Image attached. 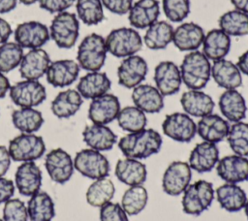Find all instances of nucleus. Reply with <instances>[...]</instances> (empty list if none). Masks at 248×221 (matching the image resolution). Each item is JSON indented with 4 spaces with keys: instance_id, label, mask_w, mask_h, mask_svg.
<instances>
[{
    "instance_id": "nucleus-1",
    "label": "nucleus",
    "mask_w": 248,
    "mask_h": 221,
    "mask_svg": "<svg viewBox=\"0 0 248 221\" xmlns=\"http://www.w3.org/2000/svg\"><path fill=\"white\" fill-rule=\"evenodd\" d=\"M163 140L154 129H142L123 136L118 142V147L127 158L146 159L160 151Z\"/></svg>"
},
{
    "instance_id": "nucleus-2",
    "label": "nucleus",
    "mask_w": 248,
    "mask_h": 221,
    "mask_svg": "<svg viewBox=\"0 0 248 221\" xmlns=\"http://www.w3.org/2000/svg\"><path fill=\"white\" fill-rule=\"evenodd\" d=\"M182 82L193 90H201L210 79L211 65L207 57L199 50L185 54L179 67Z\"/></svg>"
},
{
    "instance_id": "nucleus-3",
    "label": "nucleus",
    "mask_w": 248,
    "mask_h": 221,
    "mask_svg": "<svg viewBox=\"0 0 248 221\" xmlns=\"http://www.w3.org/2000/svg\"><path fill=\"white\" fill-rule=\"evenodd\" d=\"M107 53L104 37L97 33H91L83 38L78 47V64L88 72L100 71L105 64Z\"/></svg>"
},
{
    "instance_id": "nucleus-4",
    "label": "nucleus",
    "mask_w": 248,
    "mask_h": 221,
    "mask_svg": "<svg viewBox=\"0 0 248 221\" xmlns=\"http://www.w3.org/2000/svg\"><path fill=\"white\" fill-rule=\"evenodd\" d=\"M108 52L115 57H128L139 52L142 47V39L135 28L120 27L111 30L107 38Z\"/></svg>"
},
{
    "instance_id": "nucleus-5",
    "label": "nucleus",
    "mask_w": 248,
    "mask_h": 221,
    "mask_svg": "<svg viewBox=\"0 0 248 221\" xmlns=\"http://www.w3.org/2000/svg\"><path fill=\"white\" fill-rule=\"evenodd\" d=\"M215 191L212 183L206 180H198L190 183L183 192L181 200L182 209L189 215H200L209 208L214 200Z\"/></svg>"
},
{
    "instance_id": "nucleus-6",
    "label": "nucleus",
    "mask_w": 248,
    "mask_h": 221,
    "mask_svg": "<svg viewBox=\"0 0 248 221\" xmlns=\"http://www.w3.org/2000/svg\"><path fill=\"white\" fill-rule=\"evenodd\" d=\"M79 34V22L77 16L69 12L58 13L51 20L49 36L60 48L73 47Z\"/></svg>"
},
{
    "instance_id": "nucleus-7",
    "label": "nucleus",
    "mask_w": 248,
    "mask_h": 221,
    "mask_svg": "<svg viewBox=\"0 0 248 221\" xmlns=\"http://www.w3.org/2000/svg\"><path fill=\"white\" fill-rule=\"evenodd\" d=\"M8 150L14 161L34 162L44 155L46 144L42 137L22 133L10 141Z\"/></svg>"
},
{
    "instance_id": "nucleus-8",
    "label": "nucleus",
    "mask_w": 248,
    "mask_h": 221,
    "mask_svg": "<svg viewBox=\"0 0 248 221\" xmlns=\"http://www.w3.org/2000/svg\"><path fill=\"white\" fill-rule=\"evenodd\" d=\"M74 167L80 174L91 179L107 177L110 170L107 157L92 148L78 151L74 159Z\"/></svg>"
},
{
    "instance_id": "nucleus-9",
    "label": "nucleus",
    "mask_w": 248,
    "mask_h": 221,
    "mask_svg": "<svg viewBox=\"0 0 248 221\" xmlns=\"http://www.w3.org/2000/svg\"><path fill=\"white\" fill-rule=\"evenodd\" d=\"M13 103L20 108H34L46 98L45 86L38 80L24 79L12 85L9 90Z\"/></svg>"
},
{
    "instance_id": "nucleus-10",
    "label": "nucleus",
    "mask_w": 248,
    "mask_h": 221,
    "mask_svg": "<svg viewBox=\"0 0 248 221\" xmlns=\"http://www.w3.org/2000/svg\"><path fill=\"white\" fill-rule=\"evenodd\" d=\"M162 130L167 137L175 142H189L197 134V124L185 112H172L165 117Z\"/></svg>"
},
{
    "instance_id": "nucleus-11",
    "label": "nucleus",
    "mask_w": 248,
    "mask_h": 221,
    "mask_svg": "<svg viewBox=\"0 0 248 221\" xmlns=\"http://www.w3.org/2000/svg\"><path fill=\"white\" fill-rule=\"evenodd\" d=\"M192 169L187 162L173 161L166 169L162 187L166 194L170 196L181 195L191 182Z\"/></svg>"
},
{
    "instance_id": "nucleus-12",
    "label": "nucleus",
    "mask_w": 248,
    "mask_h": 221,
    "mask_svg": "<svg viewBox=\"0 0 248 221\" xmlns=\"http://www.w3.org/2000/svg\"><path fill=\"white\" fill-rule=\"evenodd\" d=\"M16 43L22 48H41L45 46L50 36L49 29L39 21H25L19 23L14 32Z\"/></svg>"
},
{
    "instance_id": "nucleus-13",
    "label": "nucleus",
    "mask_w": 248,
    "mask_h": 221,
    "mask_svg": "<svg viewBox=\"0 0 248 221\" xmlns=\"http://www.w3.org/2000/svg\"><path fill=\"white\" fill-rule=\"evenodd\" d=\"M148 72L146 61L140 55L125 57L117 68L118 83L125 88L132 89L140 85Z\"/></svg>"
},
{
    "instance_id": "nucleus-14",
    "label": "nucleus",
    "mask_w": 248,
    "mask_h": 221,
    "mask_svg": "<svg viewBox=\"0 0 248 221\" xmlns=\"http://www.w3.org/2000/svg\"><path fill=\"white\" fill-rule=\"evenodd\" d=\"M46 170L56 183H66L74 174V161L71 155L62 148L50 150L45 158Z\"/></svg>"
},
{
    "instance_id": "nucleus-15",
    "label": "nucleus",
    "mask_w": 248,
    "mask_h": 221,
    "mask_svg": "<svg viewBox=\"0 0 248 221\" xmlns=\"http://www.w3.org/2000/svg\"><path fill=\"white\" fill-rule=\"evenodd\" d=\"M120 102L113 94H104L92 99L88 109V118L94 124L107 125L116 119L120 111Z\"/></svg>"
},
{
    "instance_id": "nucleus-16",
    "label": "nucleus",
    "mask_w": 248,
    "mask_h": 221,
    "mask_svg": "<svg viewBox=\"0 0 248 221\" xmlns=\"http://www.w3.org/2000/svg\"><path fill=\"white\" fill-rule=\"evenodd\" d=\"M154 81L163 96L177 93L182 84L180 70L172 61H162L155 67Z\"/></svg>"
},
{
    "instance_id": "nucleus-17",
    "label": "nucleus",
    "mask_w": 248,
    "mask_h": 221,
    "mask_svg": "<svg viewBox=\"0 0 248 221\" xmlns=\"http://www.w3.org/2000/svg\"><path fill=\"white\" fill-rule=\"evenodd\" d=\"M217 174L227 183L237 184L248 180V158L240 155H228L219 159Z\"/></svg>"
},
{
    "instance_id": "nucleus-18",
    "label": "nucleus",
    "mask_w": 248,
    "mask_h": 221,
    "mask_svg": "<svg viewBox=\"0 0 248 221\" xmlns=\"http://www.w3.org/2000/svg\"><path fill=\"white\" fill-rule=\"evenodd\" d=\"M42 171L34 162H23L15 174V183L18 192L26 197L40 191L42 186Z\"/></svg>"
},
{
    "instance_id": "nucleus-19",
    "label": "nucleus",
    "mask_w": 248,
    "mask_h": 221,
    "mask_svg": "<svg viewBox=\"0 0 248 221\" xmlns=\"http://www.w3.org/2000/svg\"><path fill=\"white\" fill-rule=\"evenodd\" d=\"M79 70V65L74 60H56L50 62L46 70V80L54 87H66L77 80Z\"/></svg>"
},
{
    "instance_id": "nucleus-20",
    "label": "nucleus",
    "mask_w": 248,
    "mask_h": 221,
    "mask_svg": "<svg viewBox=\"0 0 248 221\" xmlns=\"http://www.w3.org/2000/svg\"><path fill=\"white\" fill-rule=\"evenodd\" d=\"M50 62L49 55L45 49H30L23 55L19 64L20 76L24 79L38 80L46 75Z\"/></svg>"
},
{
    "instance_id": "nucleus-21",
    "label": "nucleus",
    "mask_w": 248,
    "mask_h": 221,
    "mask_svg": "<svg viewBox=\"0 0 248 221\" xmlns=\"http://www.w3.org/2000/svg\"><path fill=\"white\" fill-rule=\"evenodd\" d=\"M219 161V149L216 143L202 142L191 151L188 164L190 168L200 174L208 173L216 167Z\"/></svg>"
},
{
    "instance_id": "nucleus-22",
    "label": "nucleus",
    "mask_w": 248,
    "mask_h": 221,
    "mask_svg": "<svg viewBox=\"0 0 248 221\" xmlns=\"http://www.w3.org/2000/svg\"><path fill=\"white\" fill-rule=\"evenodd\" d=\"M159 16L158 0H138L128 13V20L135 29H144L157 21Z\"/></svg>"
},
{
    "instance_id": "nucleus-23",
    "label": "nucleus",
    "mask_w": 248,
    "mask_h": 221,
    "mask_svg": "<svg viewBox=\"0 0 248 221\" xmlns=\"http://www.w3.org/2000/svg\"><path fill=\"white\" fill-rule=\"evenodd\" d=\"M204 35L199 24L184 22L173 30L172 43L181 51H194L202 45Z\"/></svg>"
},
{
    "instance_id": "nucleus-24",
    "label": "nucleus",
    "mask_w": 248,
    "mask_h": 221,
    "mask_svg": "<svg viewBox=\"0 0 248 221\" xmlns=\"http://www.w3.org/2000/svg\"><path fill=\"white\" fill-rule=\"evenodd\" d=\"M230 127L228 120L216 113H210L199 120L197 133L204 142L217 143L227 138Z\"/></svg>"
},
{
    "instance_id": "nucleus-25",
    "label": "nucleus",
    "mask_w": 248,
    "mask_h": 221,
    "mask_svg": "<svg viewBox=\"0 0 248 221\" xmlns=\"http://www.w3.org/2000/svg\"><path fill=\"white\" fill-rule=\"evenodd\" d=\"M211 77L218 86L229 89H236L242 84V76L236 64L225 58L213 62L211 65Z\"/></svg>"
},
{
    "instance_id": "nucleus-26",
    "label": "nucleus",
    "mask_w": 248,
    "mask_h": 221,
    "mask_svg": "<svg viewBox=\"0 0 248 221\" xmlns=\"http://www.w3.org/2000/svg\"><path fill=\"white\" fill-rule=\"evenodd\" d=\"M134 105L144 113H157L164 108V96L150 84H140L133 88Z\"/></svg>"
},
{
    "instance_id": "nucleus-27",
    "label": "nucleus",
    "mask_w": 248,
    "mask_h": 221,
    "mask_svg": "<svg viewBox=\"0 0 248 221\" xmlns=\"http://www.w3.org/2000/svg\"><path fill=\"white\" fill-rule=\"evenodd\" d=\"M180 104L185 113L195 117H203L212 113L215 104L213 99L202 90L190 89L185 91L181 98Z\"/></svg>"
},
{
    "instance_id": "nucleus-28",
    "label": "nucleus",
    "mask_w": 248,
    "mask_h": 221,
    "mask_svg": "<svg viewBox=\"0 0 248 221\" xmlns=\"http://www.w3.org/2000/svg\"><path fill=\"white\" fill-rule=\"evenodd\" d=\"M82 139L89 148L98 151L110 150L117 142V136L107 125L91 124L82 131Z\"/></svg>"
},
{
    "instance_id": "nucleus-29",
    "label": "nucleus",
    "mask_w": 248,
    "mask_h": 221,
    "mask_svg": "<svg viewBox=\"0 0 248 221\" xmlns=\"http://www.w3.org/2000/svg\"><path fill=\"white\" fill-rule=\"evenodd\" d=\"M219 109L224 117L231 122L242 121L246 116V102L236 89L224 91L219 97Z\"/></svg>"
},
{
    "instance_id": "nucleus-30",
    "label": "nucleus",
    "mask_w": 248,
    "mask_h": 221,
    "mask_svg": "<svg viewBox=\"0 0 248 221\" xmlns=\"http://www.w3.org/2000/svg\"><path fill=\"white\" fill-rule=\"evenodd\" d=\"M111 87V81L103 72H89L81 77L78 82L77 90L85 99H95L107 94Z\"/></svg>"
},
{
    "instance_id": "nucleus-31",
    "label": "nucleus",
    "mask_w": 248,
    "mask_h": 221,
    "mask_svg": "<svg viewBox=\"0 0 248 221\" xmlns=\"http://www.w3.org/2000/svg\"><path fill=\"white\" fill-rule=\"evenodd\" d=\"M114 174L120 182L129 186L141 185L147 177L145 165L140 160L127 157L117 161Z\"/></svg>"
},
{
    "instance_id": "nucleus-32",
    "label": "nucleus",
    "mask_w": 248,
    "mask_h": 221,
    "mask_svg": "<svg viewBox=\"0 0 248 221\" xmlns=\"http://www.w3.org/2000/svg\"><path fill=\"white\" fill-rule=\"evenodd\" d=\"M231 49V38L221 29H212L204 35L202 42V53L208 60L225 58Z\"/></svg>"
},
{
    "instance_id": "nucleus-33",
    "label": "nucleus",
    "mask_w": 248,
    "mask_h": 221,
    "mask_svg": "<svg viewBox=\"0 0 248 221\" xmlns=\"http://www.w3.org/2000/svg\"><path fill=\"white\" fill-rule=\"evenodd\" d=\"M83 103L81 95L76 89L61 91L51 102V111L58 118H69L75 115Z\"/></svg>"
},
{
    "instance_id": "nucleus-34",
    "label": "nucleus",
    "mask_w": 248,
    "mask_h": 221,
    "mask_svg": "<svg viewBox=\"0 0 248 221\" xmlns=\"http://www.w3.org/2000/svg\"><path fill=\"white\" fill-rule=\"evenodd\" d=\"M216 198L222 208L229 212H237L244 208L247 201L245 191L233 183H225L216 189Z\"/></svg>"
},
{
    "instance_id": "nucleus-35",
    "label": "nucleus",
    "mask_w": 248,
    "mask_h": 221,
    "mask_svg": "<svg viewBox=\"0 0 248 221\" xmlns=\"http://www.w3.org/2000/svg\"><path fill=\"white\" fill-rule=\"evenodd\" d=\"M173 30L170 22L157 20L145 31L143 43L148 48L153 50L166 48L172 42Z\"/></svg>"
},
{
    "instance_id": "nucleus-36",
    "label": "nucleus",
    "mask_w": 248,
    "mask_h": 221,
    "mask_svg": "<svg viewBox=\"0 0 248 221\" xmlns=\"http://www.w3.org/2000/svg\"><path fill=\"white\" fill-rule=\"evenodd\" d=\"M27 212L31 221H51L55 216L54 203L46 192L39 191L29 199Z\"/></svg>"
},
{
    "instance_id": "nucleus-37",
    "label": "nucleus",
    "mask_w": 248,
    "mask_h": 221,
    "mask_svg": "<svg viewBox=\"0 0 248 221\" xmlns=\"http://www.w3.org/2000/svg\"><path fill=\"white\" fill-rule=\"evenodd\" d=\"M12 122L18 131L32 134L42 127L44 117L42 112L34 108H20L13 111Z\"/></svg>"
},
{
    "instance_id": "nucleus-38",
    "label": "nucleus",
    "mask_w": 248,
    "mask_h": 221,
    "mask_svg": "<svg viewBox=\"0 0 248 221\" xmlns=\"http://www.w3.org/2000/svg\"><path fill=\"white\" fill-rule=\"evenodd\" d=\"M114 193L115 187L110 179L107 177L95 179L86 191V202L91 206L101 207L111 201Z\"/></svg>"
},
{
    "instance_id": "nucleus-39",
    "label": "nucleus",
    "mask_w": 248,
    "mask_h": 221,
    "mask_svg": "<svg viewBox=\"0 0 248 221\" xmlns=\"http://www.w3.org/2000/svg\"><path fill=\"white\" fill-rule=\"evenodd\" d=\"M219 29L227 35L241 37L248 35V15L237 11L232 10L224 13L218 20Z\"/></svg>"
},
{
    "instance_id": "nucleus-40",
    "label": "nucleus",
    "mask_w": 248,
    "mask_h": 221,
    "mask_svg": "<svg viewBox=\"0 0 248 221\" xmlns=\"http://www.w3.org/2000/svg\"><path fill=\"white\" fill-rule=\"evenodd\" d=\"M148 201V193L142 185L130 186L121 200V206L128 215H137L140 213L146 206Z\"/></svg>"
},
{
    "instance_id": "nucleus-41",
    "label": "nucleus",
    "mask_w": 248,
    "mask_h": 221,
    "mask_svg": "<svg viewBox=\"0 0 248 221\" xmlns=\"http://www.w3.org/2000/svg\"><path fill=\"white\" fill-rule=\"evenodd\" d=\"M118 126L128 133H134L145 128L147 118L145 113L136 106H128L120 110L117 117Z\"/></svg>"
},
{
    "instance_id": "nucleus-42",
    "label": "nucleus",
    "mask_w": 248,
    "mask_h": 221,
    "mask_svg": "<svg viewBox=\"0 0 248 221\" xmlns=\"http://www.w3.org/2000/svg\"><path fill=\"white\" fill-rule=\"evenodd\" d=\"M76 9L78 18L86 25H96L105 18L101 0H77Z\"/></svg>"
},
{
    "instance_id": "nucleus-43",
    "label": "nucleus",
    "mask_w": 248,
    "mask_h": 221,
    "mask_svg": "<svg viewBox=\"0 0 248 221\" xmlns=\"http://www.w3.org/2000/svg\"><path fill=\"white\" fill-rule=\"evenodd\" d=\"M227 140L234 154L248 156V123L242 121L233 123L230 127Z\"/></svg>"
},
{
    "instance_id": "nucleus-44",
    "label": "nucleus",
    "mask_w": 248,
    "mask_h": 221,
    "mask_svg": "<svg viewBox=\"0 0 248 221\" xmlns=\"http://www.w3.org/2000/svg\"><path fill=\"white\" fill-rule=\"evenodd\" d=\"M23 48L16 43L6 42L0 45V72L8 73L19 66Z\"/></svg>"
},
{
    "instance_id": "nucleus-45",
    "label": "nucleus",
    "mask_w": 248,
    "mask_h": 221,
    "mask_svg": "<svg viewBox=\"0 0 248 221\" xmlns=\"http://www.w3.org/2000/svg\"><path fill=\"white\" fill-rule=\"evenodd\" d=\"M163 11L171 22H181L190 14V0H162Z\"/></svg>"
},
{
    "instance_id": "nucleus-46",
    "label": "nucleus",
    "mask_w": 248,
    "mask_h": 221,
    "mask_svg": "<svg viewBox=\"0 0 248 221\" xmlns=\"http://www.w3.org/2000/svg\"><path fill=\"white\" fill-rule=\"evenodd\" d=\"M27 206L19 199H10L3 207V221H27Z\"/></svg>"
},
{
    "instance_id": "nucleus-47",
    "label": "nucleus",
    "mask_w": 248,
    "mask_h": 221,
    "mask_svg": "<svg viewBox=\"0 0 248 221\" xmlns=\"http://www.w3.org/2000/svg\"><path fill=\"white\" fill-rule=\"evenodd\" d=\"M100 221H129V218L121 205L109 202L100 207Z\"/></svg>"
},
{
    "instance_id": "nucleus-48",
    "label": "nucleus",
    "mask_w": 248,
    "mask_h": 221,
    "mask_svg": "<svg viewBox=\"0 0 248 221\" xmlns=\"http://www.w3.org/2000/svg\"><path fill=\"white\" fill-rule=\"evenodd\" d=\"M76 0H39L41 9L54 14L65 12L67 9L73 6Z\"/></svg>"
},
{
    "instance_id": "nucleus-49",
    "label": "nucleus",
    "mask_w": 248,
    "mask_h": 221,
    "mask_svg": "<svg viewBox=\"0 0 248 221\" xmlns=\"http://www.w3.org/2000/svg\"><path fill=\"white\" fill-rule=\"evenodd\" d=\"M101 2L109 12L120 16L128 14L133 5V0H101Z\"/></svg>"
},
{
    "instance_id": "nucleus-50",
    "label": "nucleus",
    "mask_w": 248,
    "mask_h": 221,
    "mask_svg": "<svg viewBox=\"0 0 248 221\" xmlns=\"http://www.w3.org/2000/svg\"><path fill=\"white\" fill-rule=\"evenodd\" d=\"M15 194V183L8 178L0 177V204H5Z\"/></svg>"
},
{
    "instance_id": "nucleus-51",
    "label": "nucleus",
    "mask_w": 248,
    "mask_h": 221,
    "mask_svg": "<svg viewBox=\"0 0 248 221\" xmlns=\"http://www.w3.org/2000/svg\"><path fill=\"white\" fill-rule=\"evenodd\" d=\"M11 156L5 145H0V177L4 176L11 165Z\"/></svg>"
},
{
    "instance_id": "nucleus-52",
    "label": "nucleus",
    "mask_w": 248,
    "mask_h": 221,
    "mask_svg": "<svg viewBox=\"0 0 248 221\" xmlns=\"http://www.w3.org/2000/svg\"><path fill=\"white\" fill-rule=\"evenodd\" d=\"M13 30L7 20L0 17V45L6 43L10 38Z\"/></svg>"
},
{
    "instance_id": "nucleus-53",
    "label": "nucleus",
    "mask_w": 248,
    "mask_h": 221,
    "mask_svg": "<svg viewBox=\"0 0 248 221\" xmlns=\"http://www.w3.org/2000/svg\"><path fill=\"white\" fill-rule=\"evenodd\" d=\"M236 66L238 67L239 71L246 75L248 77V50L243 52L239 57L236 62Z\"/></svg>"
},
{
    "instance_id": "nucleus-54",
    "label": "nucleus",
    "mask_w": 248,
    "mask_h": 221,
    "mask_svg": "<svg viewBox=\"0 0 248 221\" xmlns=\"http://www.w3.org/2000/svg\"><path fill=\"white\" fill-rule=\"evenodd\" d=\"M11 84L8 78L0 72V99L4 98L7 94V92L10 90Z\"/></svg>"
},
{
    "instance_id": "nucleus-55",
    "label": "nucleus",
    "mask_w": 248,
    "mask_h": 221,
    "mask_svg": "<svg viewBox=\"0 0 248 221\" xmlns=\"http://www.w3.org/2000/svg\"><path fill=\"white\" fill-rule=\"evenodd\" d=\"M17 4V0H0V14H6L13 11Z\"/></svg>"
},
{
    "instance_id": "nucleus-56",
    "label": "nucleus",
    "mask_w": 248,
    "mask_h": 221,
    "mask_svg": "<svg viewBox=\"0 0 248 221\" xmlns=\"http://www.w3.org/2000/svg\"><path fill=\"white\" fill-rule=\"evenodd\" d=\"M235 10L248 15V0H230Z\"/></svg>"
},
{
    "instance_id": "nucleus-57",
    "label": "nucleus",
    "mask_w": 248,
    "mask_h": 221,
    "mask_svg": "<svg viewBox=\"0 0 248 221\" xmlns=\"http://www.w3.org/2000/svg\"><path fill=\"white\" fill-rule=\"evenodd\" d=\"M18 1L22 4H24V5H32V4L36 3L39 0H18Z\"/></svg>"
},
{
    "instance_id": "nucleus-58",
    "label": "nucleus",
    "mask_w": 248,
    "mask_h": 221,
    "mask_svg": "<svg viewBox=\"0 0 248 221\" xmlns=\"http://www.w3.org/2000/svg\"><path fill=\"white\" fill-rule=\"evenodd\" d=\"M244 212H245V215H246V217H247V219H248V199H247L246 204H245V205H244Z\"/></svg>"
},
{
    "instance_id": "nucleus-59",
    "label": "nucleus",
    "mask_w": 248,
    "mask_h": 221,
    "mask_svg": "<svg viewBox=\"0 0 248 221\" xmlns=\"http://www.w3.org/2000/svg\"><path fill=\"white\" fill-rule=\"evenodd\" d=\"M0 221H3V219H0Z\"/></svg>"
}]
</instances>
